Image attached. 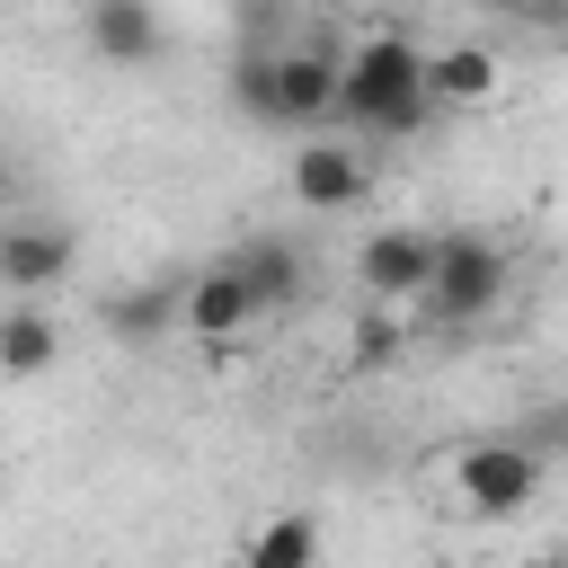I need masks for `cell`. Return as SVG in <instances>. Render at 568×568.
Listing matches in <instances>:
<instances>
[{
	"label": "cell",
	"mask_w": 568,
	"mask_h": 568,
	"mask_svg": "<svg viewBox=\"0 0 568 568\" xmlns=\"http://www.w3.org/2000/svg\"><path fill=\"white\" fill-rule=\"evenodd\" d=\"M426 115H435L426 44H408L399 27H373V36H355V53H337L328 124H346V142H417Z\"/></svg>",
	"instance_id": "cell-1"
},
{
	"label": "cell",
	"mask_w": 568,
	"mask_h": 568,
	"mask_svg": "<svg viewBox=\"0 0 568 568\" xmlns=\"http://www.w3.org/2000/svg\"><path fill=\"white\" fill-rule=\"evenodd\" d=\"M337 98V53L328 44H248L231 62V106L266 133H320Z\"/></svg>",
	"instance_id": "cell-2"
},
{
	"label": "cell",
	"mask_w": 568,
	"mask_h": 568,
	"mask_svg": "<svg viewBox=\"0 0 568 568\" xmlns=\"http://www.w3.org/2000/svg\"><path fill=\"white\" fill-rule=\"evenodd\" d=\"M506 293H515L506 240H488V231H435V257H426V284H417V302H426L435 328H479V320H497Z\"/></svg>",
	"instance_id": "cell-3"
},
{
	"label": "cell",
	"mask_w": 568,
	"mask_h": 568,
	"mask_svg": "<svg viewBox=\"0 0 568 568\" xmlns=\"http://www.w3.org/2000/svg\"><path fill=\"white\" fill-rule=\"evenodd\" d=\"M541 479H550V453H532L524 435H479L453 453V506L470 524H515L541 506Z\"/></svg>",
	"instance_id": "cell-4"
},
{
	"label": "cell",
	"mask_w": 568,
	"mask_h": 568,
	"mask_svg": "<svg viewBox=\"0 0 568 568\" xmlns=\"http://www.w3.org/2000/svg\"><path fill=\"white\" fill-rule=\"evenodd\" d=\"M71 266H80V231L71 222H53V213H9L0 222V293L9 302H36V293L71 284Z\"/></svg>",
	"instance_id": "cell-5"
},
{
	"label": "cell",
	"mask_w": 568,
	"mask_h": 568,
	"mask_svg": "<svg viewBox=\"0 0 568 568\" xmlns=\"http://www.w3.org/2000/svg\"><path fill=\"white\" fill-rule=\"evenodd\" d=\"M284 195H293L302 213H355V204L373 195V169H364L355 142H337V133H302L293 160H284Z\"/></svg>",
	"instance_id": "cell-6"
},
{
	"label": "cell",
	"mask_w": 568,
	"mask_h": 568,
	"mask_svg": "<svg viewBox=\"0 0 568 568\" xmlns=\"http://www.w3.org/2000/svg\"><path fill=\"white\" fill-rule=\"evenodd\" d=\"M426 257H435V231H417V222H382V231H364V248H355V284H364V302H373V311L417 302Z\"/></svg>",
	"instance_id": "cell-7"
},
{
	"label": "cell",
	"mask_w": 568,
	"mask_h": 568,
	"mask_svg": "<svg viewBox=\"0 0 568 568\" xmlns=\"http://www.w3.org/2000/svg\"><path fill=\"white\" fill-rule=\"evenodd\" d=\"M231 275H240V293H248L257 320H284V311H302V293H311V248L284 240V231H266V240L231 248Z\"/></svg>",
	"instance_id": "cell-8"
},
{
	"label": "cell",
	"mask_w": 568,
	"mask_h": 568,
	"mask_svg": "<svg viewBox=\"0 0 568 568\" xmlns=\"http://www.w3.org/2000/svg\"><path fill=\"white\" fill-rule=\"evenodd\" d=\"M178 328H186V337H204V346H231L240 328H257V311H248V293H240L231 257H222V266H195V275L178 284Z\"/></svg>",
	"instance_id": "cell-9"
},
{
	"label": "cell",
	"mask_w": 568,
	"mask_h": 568,
	"mask_svg": "<svg viewBox=\"0 0 568 568\" xmlns=\"http://www.w3.org/2000/svg\"><path fill=\"white\" fill-rule=\"evenodd\" d=\"M89 53L98 62H124V71H142V62H160V44H169V18H160V0H89Z\"/></svg>",
	"instance_id": "cell-10"
},
{
	"label": "cell",
	"mask_w": 568,
	"mask_h": 568,
	"mask_svg": "<svg viewBox=\"0 0 568 568\" xmlns=\"http://www.w3.org/2000/svg\"><path fill=\"white\" fill-rule=\"evenodd\" d=\"M497 80H506V62H497V44H479V36L426 53V98H435V106H488Z\"/></svg>",
	"instance_id": "cell-11"
},
{
	"label": "cell",
	"mask_w": 568,
	"mask_h": 568,
	"mask_svg": "<svg viewBox=\"0 0 568 568\" xmlns=\"http://www.w3.org/2000/svg\"><path fill=\"white\" fill-rule=\"evenodd\" d=\"M178 284H186V275H151V284H115V293L98 302V328H106L115 346H151V337H169V328H178Z\"/></svg>",
	"instance_id": "cell-12"
},
{
	"label": "cell",
	"mask_w": 568,
	"mask_h": 568,
	"mask_svg": "<svg viewBox=\"0 0 568 568\" xmlns=\"http://www.w3.org/2000/svg\"><path fill=\"white\" fill-rule=\"evenodd\" d=\"M62 364V320L44 311V302H9L0 311V373L9 382H36V373H53Z\"/></svg>",
	"instance_id": "cell-13"
},
{
	"label": "cell",
	"mask_w": 568,
	"mask_h": 568,
	"mask_svg": "<svg viewBox=\"0 0 568 568\" xmlns=\"http://www.w3.org/2000/svg\"><path fill=\"white\" fill-rule=\"evenodd\" d=\"M240 568H320V524L311 515H266L240 550Z\"/></svg>",
	"instance_id": "cell-14"
},
{
	"label": "cell",
	"mask_w": 568,
	"mask_h": 568,
	"mask_svg": "<svg viewBox=\"0 0 568 568\" xmlns=\"http://www.w3.org/2000/svg\"><path fill=\"white\" fill-rule=\"evenodd\" d=\"M390 346H399V328H390V320H364V337H355V364H390Z\"/></svg>",
	"instance_id": "cell-15"
},
{
	"label": "cell",
	"mask_w": 568,
	"mask_h": 568,
	"mask_svg": "<svg viewBox=\"0 0 568 568\" xmlns=\"http://www.w3.org/2000/svg\"><path fill=\"white\" fill-rule=\"evenodd\" d=\"M497 9H515V18H524V27H541V36L568 18V0H497Z\"/></svg>",
	"instance_id": "cell-16"
},
{
	"label": "cell",
	"mask_w": 568,
	"mask_h": 568,
	"mask_svg": "<svg viewBox=\"0 0 568 568\" xmlns=\"http://www.w3.org/2000/svg\"><path fill=\"white\" fill-rule=\"evenodd\" d=\"M18 195H27V169H18V151L0 142V213H18Z\"/></svg>",
	"instance_id": "cell-17"
},
{
	"label": "cell",
	"mask_w": 568,
	"mask_h": 568,
	"mask_svg": "<svg viewBox=\"0 0 568 568\" xmlns=\"http://www.w3.org/2000/svg\"><path fill=\"white\" fill-rule=\"evenodd\" d=\"M0 497H9V462H0Z\"/></svg>",
	"instance_id": "cell-18"
}]
</instances>
